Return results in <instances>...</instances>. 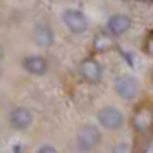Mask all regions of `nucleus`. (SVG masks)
<instances>
[{"mask_svg":"<svg viewBox=\"0 0 153 153\" xmlns=\"http://www.w3.org/2000/svg\"><path fill=\"white\" fill-rule=\"evenodd\" d=\"M76 141H77V146L83 152H91L93 148H97L100 145V141H102V131L95 124H84L77 131Z\"/></svg>","mask_w":153,"mask_h":153,"instance_id":"obj_1","label":"nucleus"},{"mask_svg":"<svg viewBox=\"0 0 153 153\" xmlns=\"http://www.w3.org/2000/svg\"><path fill=\"white\" fill-rule=\"evenodd\" d=\"M132 127L138 134H146L153 129V107L152 105H139L132 114Z\"/></svg>","mask_w":153,"mask_h":153,"instance_id":"obj_2","label":"nucleus"},{"mask_svg":"<svg viewBox=\"0 0 153 153\" xmlns=\"http://www.w3.org/2000/svg\"><path fill=\"white\" fill-rule=\"evenodd\" d=\"M98 124L108 129V131H119L124 126V115L117 107H103L97 114Z\"/></svg>","mask_w":153,"mask_h":153,"instance_id":"obj_3","label":"nucleus"},{"mask_svg":"<svg viewBox=\"0 0 153 153\" xmlns=\"http://www.w3.org/2000/svg\"><path fill=\"white\" fill-rule=\"evenodd\" d=\"M62 22L72 35H83L88 29V17L79 9H65L62 14Z\"/></svg>","mask_w":153,"mask_h":153,"instance_id":"obj_4","label":"nucleus"},{"mask_svg":"<svg viewBox=\"0 0 153 153\" xmlns=\"http://www.w3.org/2000/svg\"><path fill=\"white\" fill-rule=\"evenodd\" d=\"M114 88H115V93L119 95V98H122L126 102H129L138 95L139 91V84L138 79L134 76H129V74H120V76L115 77L114 81Z\"/></svg>","mask_w":153,"mask_h":153,"instance_id":"obj_5","label":"nucleus"},{"mask_svg":"<svg viewBox=\"0 0 153 153\" xmlns=\"http://www.w3.org/2000/svg\"><path fill=\"white\" fill-rule=\"evenodd\" d=\"M79 76L83 77L86 83L98 84L103 79V65L98 62L97 59L88 57L79 64Z\"/></svg>","mask_w":153,"mask_h":153,"instance_id":"obj_6","label":"nucleus"},{"mask_svg":"<svg viewBox=\"0 0 153 153\" xmlns=\"http://www.w3.org/2000/svg\"><path fill=\"white\" fill-rule=\"evenodd\" d=\"M9 124L14 131H26L33 124V112L28 107H14L9 114Z\"/></svg>","mask_w":153,"mask_h":153,"instance_id":"obj_7","label":"nucleus"},{"mask_svg":"<svg viewBox=\"0 0 153 153\" xmlns=\"http://www.w3.org/2000/svg\"><path fill=\"white\" fill-rule=\"evenodd\" d=\"M131 24H132V21H131L129 16L122 14V12L112 14L110 17L107 19V31H108V35H112V36H122L131 29Z\"/></svg>","mask_w":153,"mask_h":153,"instance_id":"obj_8","label":"nucleus"},{"mask_svg":"<svg viewBox=\"0 0 153 153\" xmlns=\"http://www.w3.org/2000/svg\"><path fill=\"white\" fill-rule=\"evenodd\" d=\"M33 40L40 48H48L55 42L53 29L48 22H36L33 28Z\"/></svg>","mask_w":153,"mask_h":153,"instance_id":"obj_9","label":"nucleus"},{"mask_svg":"<svg viewBox=\"0 0 153 153\" xmlns=\"http://www.w3.org/2000/svg\"><path fill=\"white\" fill-rule=\"evenodd\" d=\"M22 67L26 72L33 74V76H45L48 71V62L43 59L42 55H26L22 59Z\"/></svg>","mask_w":153,"mask_h":153,"instance_id":"obj_10","label":"nucleus"},{"mask_svg":"<svg viewBox=\"0 0 153 153\" xmlns=\"http://www.w3.org/2000/svg\"><path fill=\"white\" fill-rule=\"evenodd\" d=\"M110 48H114V36L108 35V33H98L95 38H93V50L98 52V53H103V52H108Z\"/></svg>","mask_w":153,"mask_h":153,"instance_id":"obj_11","label":"nucleus"},{"mask_svg":"<svg viewBox=\"0 0 153 153\" xmlns=\"http://www.w3.org/2000/svg\"><path fill=\"white\" fill-rule=\"evenodd\" d=\"M143 52H145L146 55L153 57V33H152V35H148V36H146L145 45H143Z\"/></svg>","mask_w":153,"mask_h":153,"instance_id":"obj_12","label":"nucleus"},{"mask_svg":"<svg viewBox=\"0 0 153 153\" xmlns=\"http://www.w3.org/2000/svg\"><path fill=\"white\" fill-rule=\"evenodd\" d=\"M112 153H132V152H131V146L129 145H126V143H119V145L114 146Z\"/></svg>","mask_w":153,"mask_h":153,"instance_id":"obj_13","label":"nucleus"},{"mask_svg":"<svg viewBox=\"0 0 153 153\" xmlns=\"http://www.w3.org/2000/svg\"><path fill=\"white\" fill-rule=\"evenodd\" d=\"M36 153H59V152H57L55 146H52V145H42Z\"/></svg>","mask_w":153,"mask_h":153,"instance_id":"obj_14","label":"nucleus"},{"mask_svg":"<svg viewBox=\"0 0 153 153\" xmlns=\"http://www.w3.org/2000/svg\"><path fill=\"white\" fill-rule=\"evenodd\" d=\"M143 153H153V138L148 139V143H146L145 148H143Z\"/></svg>","mask_w":153,"mask_h":153,"instance_id":"obj_15","label":"nucleus"},{"mask_svg":"<svg viewBox=\"0 0 153 153\" xmlns=\"http://www.w3.org/2000/svg\"><path fill=\"white\" fill-rule=\"evenodd\" d=\"M2 65H4V47L0 45V76H2Z\"/></svg>","mask_w":153,"mask_h":153,"instance_id":"obj_16","label":"nucleus"},{"mask_svg":"<svg viewBox=\"0 0 153 153\" xmlns=\"http://www.w3.org/2000/svg\"><path fill=\"white\" fill-rule=\"evenodd\" d=\"M139 2H152V0H139Z\"/></svg>","mask_w":153,"mask_h":153,"instance_id":"obj_17","label":"nucleus"},{"mask_svg":"<svg viewBox=\"0 0 153 153\" xmlns=\"http://www.w3.org/2000/svg\"><path fill=\"white\" fill-rule=\"evenodd\" d=\"M120 2H131V0H120Z\"/></svg>","mask_w":153,"mask_h":153,"instance_id":"obj_18","label":"nucleus"}]
</instances>
